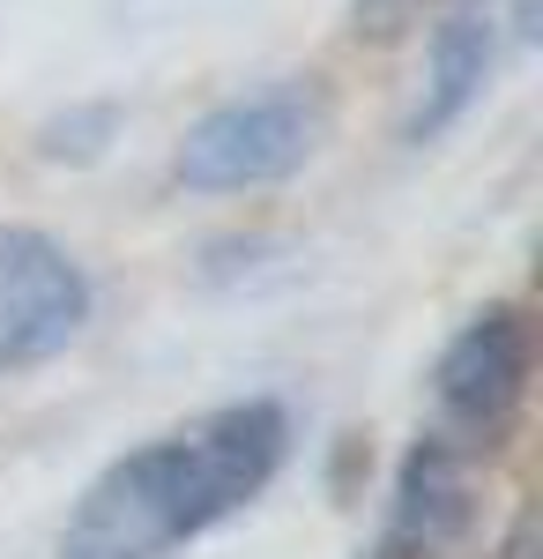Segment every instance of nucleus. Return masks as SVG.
<instances>
[{"label": "nucleus", "mask_w": 543, "mask_h": 559, "mask_svg": "<svg viewBox=\"0 0 543 559\" xmlns=\"http://www.w3.org/2000/svg\"><path fill=\"white\" fill-rule=\"evenodd\" d=\"M283 448H291V418L268 395L202 411L194 426L89 477V492L60 530V559H171L179 545L231 522L253 492H268V477L283 471Z\"/></svg>", "instance_id": "f257e3e1"}, {"label": "nucleus", "mask_w": 543, "mask_h": 559, "mask_svg": "<svg viewBox=\"0 0 543 559\" xmlns=\"http://www.w3.org/2000/svg\"><path fill=\"white\" fill-rule=\"evenodd\" d=\"M335 134V97L321 75H291V83H268L253 97H231L202 112L179 157H171V179L186 194H253V187H276L291 179L305 157H321V142Z\"/></svg>", "instance_id": "f03ea898"}, {"label": "nucleus", "mask_w": 543, "mask_h": 559, "mask_svg": "<svg viewBox=\"0 0 543 559\" xmlns=\"http://www.w3.org/2000/svg\"><path fill=\"white\" fill-rule=\"evenodd\" d=\"M529 373H536V329H529V313L506 299L469 313V329L432 366L439 440H455L461 455L506 448V432L521 426V403H529Z\"/></svg>", "instance_id": "7ed1b4c3"}, {"label": "nucleus", "mask_w": 543, "mask_h": 559, "mask_svg": "<svg viewBox=\"0 0 543 559\" xmlns=\"http://www.w3.org/2000/svg\"><path fill=\"white\" fill-rule=\"evenodd\" d=\"M89 276L52 231L0 224V366H45L83 336Z\"/></svg>", "instance_id": "20e7f679"}, {"label": "nucleus", "mask_w": 543, "mask_h": 559, "mask_svg": "<svg viewBox=\"0 0 543 559\" xmlns=\"http://www.w3.org/2000/svg\"><path fill=\"white\" fill-rule=\"evenodd\" d=\"M469 530H476V455H461L455 440L424 432L418 448L402 455L387 537L410 559H439V552H455Z\"/></svg>", "instance_id": "39448f33"}, {"label": "nucleus", "mask_w": 543, "mask_h": 559, "mask_svg": "<svg viewBox=\"0 0 543 559\" xmlns=\"http://www.w3.org/2000/svg\"><path fill=\"white\" fill-rule=\"evenodd\" d=\"M499 68V15L476 8V0H455L432 31V52H424V90L410 105V142H439L461 112L484 97Z\"/></svg>", "instance_id": "423d86ee"}, {"label": "nucleus", "mask_w": 543, "mask_h": 559, "mask_svg": "<svg viewBox=\"0 0 543 559\" xmlns=\"http://www.w3.org/2000/svg\"><path fill=\"white\" fill-rule=\"evenodd\" d=\"M418 8H455V0H358V38H395Z\"/></svg>", "instance_id": "0eeeda50"}, {"label": "nucleus", "mask_w": 543, "mask_h": 559, "mask_svg": "<svg viewBox=\"0 0 543 559\" xmlns=\"http://www.w3.org/2000/svg\"><path fill=\"white\" fill-rule=\"evenodd\" d=\"M492 559H536V522L529 515H514V530H506V545Z\"/></svg>", "instance_id": "6e6552de"}, {"label": "nucleus", "mask_w": 543, "mask_h": 559, "mask_svg": "<svg viewBox=\"0 0 543 559\" xmlns=\"http://www.w3.org/2000/svg\"><path fill=\"white\" fill-rule=\"evenodd\" d=\"M365 559H410V552H402L395 537H379V545H373V552H365Z\"/></svg>", "instance_id": "1a4fd4ad"}]
</instances>
